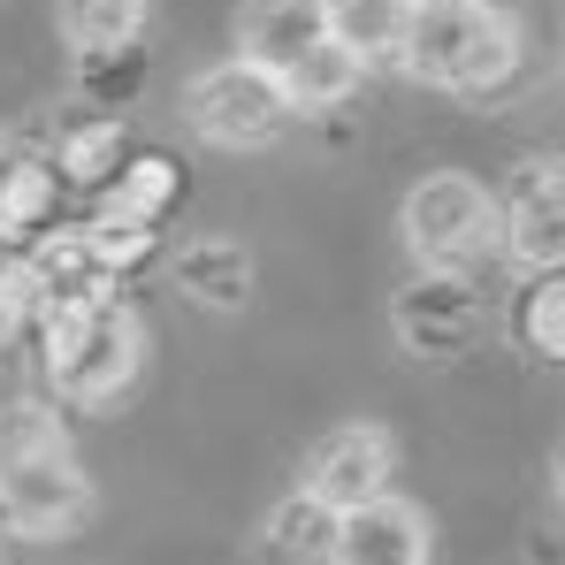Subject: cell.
Here are the masks:
<instances>
[{"mask_svg": "<svg viewBox=\"0 0 565 565\" xmlns=\"http://www.w3.org/2000/svg\"><path fill=\"white\" fill-rule=\"evenodd\" d=\"M85 520H93V481L62 413L39 397L0 405V527L23 543H62Z\"/></svg>", "mask_w": 565, "mask_h": 565, "instance_id": "1", "label": "cell"}, {"mask_svg": "<svg viewBox=\"0 0 565 565\" xmlns=\"http://www.w3.org/2000/svg\"><path fill=\"white\" fill-rule=\"evenodd\" d=\"M397 62L436 93H504L520 77V23L497 0H413Z\"/></svg>", "mask_w": 565, "mask_h": 565, "instance_id": "2", "label": "cell"}, {"mask_svg": "<svg viewBox=\"0 0 565 565\" xmlns=\"http://www.w3.org/2000/svg\"><path fill=\"white\" fill-rule=\"evenodd\" d=\"M39 360H46V382L62 405H115L146 367V321L122 298L54 306L39 321Z\"/></svg>", "mask_w": 565, "mask_h": 565, "instance_id": "3", "label": "cell"}, {"mask_svg": "<svg viewBox=\"0 0 565 565\" xmlns=\"http://www.w3.org/2000/svg\"><path fill=\"white\" fill-rule=\"evenodd\" d=\"M397 237H405L413 268H459L467 276L489 253H504V199L467 169H436L405 191Z\"/></svg>", "mask_w": 565, "mask_h": 565, "instance_id": "4", "label": "cell"}, {"mask_svg": "<svg viewBox=\"0 0 565 565\" xmlns=\"http://www.w3.org/2000/svg\"><path fill=\"white\" fill-rule=\"evenodd\" d=\"M184 115H191V130H199L206 146L245 153V146H268L282 122H290V99H282V85L260 70V62L230 54V62H214V70L191 77Z\"/></svg>", "mask_w": 565, "mask_h": 565, "instance_id": "5", "label": "cell"}, {"mask_svg": "<svg viewBox=\"0 0 565 565\" xmlns=\"http://www.w3.org/2000/svg\"><path fill=\"white\" fill-rule=\"evenodd\" d=\"M390 481H397V444H390V428H375V420L329 428V436L306 451V467H298V489L321 497L329 512L367 504V497H382Z\"/></svg>", "mask_w": 565, "mask_h": 565, "instance_id": "6", "label": "cell"}, {"mask_svg": "<svg viewBox=\"0 0 565 565\" xmlns=\"http://www.w3.org/2000/svg\"><path fill=\"white\" fill-rule=\"evenodd\" d=\"M390 321H397V344L405 352L451 360V352H467L473 337H481V298H473V282L459 268H420V276L397 290Z\"/></svg>", "mask_w": 565, "mask_h": 565, "instance_id": "7", "label": "cell"}, {"mask_svg": "<svg viewBox=\"0 0 565 565\" xmlns=\"http://www.w3.org/2000/svg\"><path fill=\"white\" fill-rule=\"evenodd\" d=\"M329 565H436V527L413 497L382 489L367 504L337 512V543H329Z\"/></svg>", "mask_w": 565, "mask_h": 565, "instance_id": "8", "label": "cell"}, {"mask_svg": "<svg viewBox=\"0 0 565 565\" xmlns=\"http://www.w3.org/2000/svg\"><path fill=\"white\" fill-rule=\"evenodd\" d=\"M504 253L527 276L565 268V161H527L520 169V184L504 199Z\"/></svg>", "mask_w": 565, "mask_h": 565, "instance_id": "9", "label": "cell"}, {"mask_svg": "<svg viewBox=\"0 0 565 565\" xmlns=\"http://www.w3.org/2000/svg\"><path fill=\"white\" fill-rule=\"evenodd\" d=\"M321 39H329V0H245V15H237V54L260 62L276 85Z\"/></svg>", "mask_w": 565, "mask_h": 565, "instance_id": "10", "label": "cell"}, {"mask_svg": "<svg viewBox=\"0 0 565 565\" xmlns=\"http://www.w3.org/2000/svg\"><path fill=\"white\" fill-rule=\"evenodd\" d=\"M31 253V268L46 282V298L54 306H85V298H115V268L99 260L93 230L77 222V230H46V237H31L23 245Z\"/></svg>", "mask_w": 565, "mask_h": 565, "instance_id": "11", "label": "cell"}, {"mask_svg": "<svg viewBox=\"0 0 565 565\" xmlns=\"http://www.w3.org/2000/svg\"><path fill=\"white\" fill-rule=\"evenodd\" d=\"M54 206H62V169L54 161H31V153H8L0 161V245H31L54 230Z\"/></svg>", "mask_w": 565, "mask_h": 565, "instance_id": "12", "label": "cell"}, {"mask_svg": "<svg viewBox=\"0 0 565 565\" xmlns=\"http://www.w3.org/2000/svg\"><path fill=\"white\" fill-rule=\"evenodd\" d=\"M153 23V0H62V46L77 62H107L130 54Z\"/></svg>", "mask_w": 565, "mask_h": 565, "instance_id": "13", "label": "cell"}, {"mask_svg": "<svg viewBox=\"0 0 565 565\" xmlns=\"http://www.w3.org/2000/svg\"><path fill=\"white\" fill-rule=\"evenodd\" d=\"M177 290L199 298V306H214V313H230V306L253 298V253L237 237H191L177 253Z\"/></svg>", "mask_w": 565, "mask_h": 565, "instance_id": "14", "label": "cell"}, {"mask_svg": "<svg viewBox=\"0 0 565 565\" xmlns=\"http://www.w3.org/2000/svg\"><path fill=\"white\" fill-rule=\"evenodd\" d=\"M405 15H413V0H329V39H337L360 70H375V62H397Z\"/></svg>", "mask_w": 565, "mask_h": 565, "instance_id": "15", "label": "cell"}, {"mask_svg": "<svg viewBox=\"0 0 565 565\" xmlns=\"http://www.w3.org/2000/svg\"><path fill=\"white\" fill-rule=\"evenodd\" d=\"M260 543H268V565H329V543H337V512H329L321 497L290 489L276 512H268Z\"/></svg>", "mask_w": 565, "mask_h": 565, "instance_id": "16", "label": "cell"}, {"mask_svg": "<svg viewBox=\"0 0 565 565\" xmlns=\"http://www.w3.org/2000/svg\"><path fill=\"white\" fill-rule=\"evenodd\" d=\"M177 199V161L169 153H138V161H122L115 177H107V199H99V214H115V222H161V206Z\"/></svg>", "mask_w": 565, "mask_h": 565, "instance_id": "17", "label": "cell"}, {"mask_svg": "<svg viewBox=\"0 0 565 565\" xmlns=\"http://www.w3.org/2000/svg\"><path fill=\"white\" fill-rule=\"evenodd\" d=\"M512 337H520L535 360H565V268L527 276V290L512 298Z\"/></svg>", "mask_w": 565, "mask_h": 565, "instance_id": "18", "label": "cell"}, {"mask_svg": "<svg viewBox=\"0 0 565 565\" xmlns=\"http://www.w3.org/2000/svg\"><path fill=\"white\" fill-rule=\"evenodd\" d=\"M54 169H62V184L99 191L115 169H122V115H99V122H85V130H70Z\"/></svg>", "mask_w": 565, "mask_h": 565, "instance_id": "19", "label": "cell"}, {"mask_svg": "<svg viewBox=\"0 0 565 565\" xmlns=\"http://www.w3.org/2000/svg\"><path fill=\"white\" fill-rule=\"evenodd\" d=\"M46 313H54V298H46L39 268H31V253H8V260H0V337L39 329Z\"/></svg>", "mask_w": 565, "mask_h": 565, "instance_id": "20", "label": "cell"}, {"mask_svg": "<svg viewBox=\"0 0 565 565\" xmlns=\"http://www.w3.org/2000/svg\"><path fill=\"white\" fill-rule=\"evenodd\" d=\"M551 489H558V512H565V444L551 451Z\"/></svg>", "mask_w": 565, "mask_h": 565, "instance_id": "21", "label": "cell"}, {"mask_svg": "<svg viewBox=\"0 0 565 565\" xmlns=\"http://www.w3.org/2000/svg\"><path fill=\"white\" fill-rule=\"evenodd\" d=\"M0 161H8V146H0Z\"/></svg>", "mask_w": 565, "mask_h": 565, "instance_id": "22", "label": "cell"}]
</instances>
